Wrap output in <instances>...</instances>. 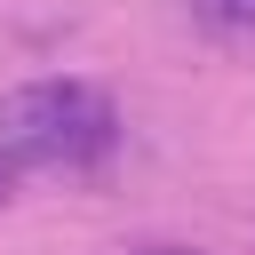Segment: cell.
Masks as SVG:
<instances>
[{
  "label": "cell",
  "instance_id": "4",
  "mask_svg": "<svg viewBox=\"0 0 255 255\" xmlns=\"http://www.w3.org/2000/svg\"><path fill=\"white\" fill-rule=\"evenodd\" d=\"M0 207H8V167H0Z\"/></svg>",
  "mask_w": 255,
  "mask_h": 255
},
{
  "label": "cell",
  "instance_id": "2",
  "mask_svg": "<svg viewBox=\"0 0 255 255\" xmlns=\"http://www.w3.org/2000/svg\"><path fill=\"white\" fill-rule=\"evenodd\" d=\"M191 16L215 40H255V0H191Z\"/></svg>",
  "mask_w": 255,
  "mask_h": 255
},
{
  "label": "cell",
  "instance_id": "1",
  "mask_svg": "<svg viewBox=\"0 0 255 255\" xmlns=\"http://www.w3.org/2000/svg\"><path fill=\"white\" fill-rule=\"evenodd\" d=\"M120 143L112 96L88 80H24L0 96V167H96Z\"/></svg>",
  "mask_w": 255,
  "mask_h": 255
},
{
  "label": "cell",
  "instance_id": "3",
  "mask_svg": "<svg viewBox=\"0 0 255 255\" xmlns=\"http://www.w3.org/2000/svg\"><path fill=\"white\" fill-rule=\"evenodd\" d=\"M143 255H199V247H143Z\"/></svg>",
  "mask_w": 255,
  "mask_h": 255
}]
</instances>
